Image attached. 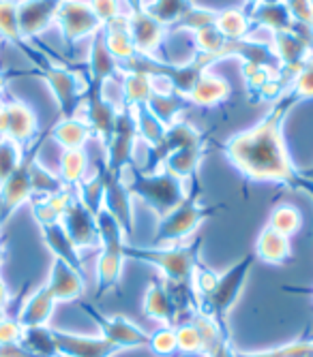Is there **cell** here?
Segmentation results:
<instances>
[{
  "instance_id": "cell-1",
  "label": "cell",
  "mask_w": 313,
  "mask_h": 357,
  "mask_svg": "<svg viewBox=\"0 0 313 357\" xmlns=\"http://www.w3.org/2000/svg\"><path fill=\"white\" fill-rule=\"evenodd\" d=\"M296 103L298 101L286 90L262 122L224 144V154L245 178L258 182L298 184V174L292 165L284 131H281L286 116Z\"/></svg>"
},
{
  "instance_id": "cell-2",
  "label": "cell",
  "mask_w": 313,
  "mask_h": 357,
  "mask_svg": "<svg viewBox=\"0 0 313 357\" xmlns=\"http://www.w3.org/2000/svg\"><path fill=\"white\" fill-rule=\"evenodd\" d=\"M122 182L131 192V197L142 199L156 214V218L166 216L170 210L180 206L191 192L189 182H182L163 169L148 174L129 165L122 172Z\"/></svg>"
},
{
  "instance_id": "cell-3",
  "label": "cell",
  "mask_w": 313,
  "mask_h": 357,
  "mask_svg": "<svg viewBox=\"0 0 313 357\" xmlns=\"http://www.w3.org/2000/svg\"><path fill=\"white\" fill-rule=\"evenodd\" d=\"M202 238L189 240L180 246H133L124 244V259H136V261H144L154 266L163 274V280L170 284H189L196 266L200 264V250H202Z\"/></svg>"
},
{
  "instance_id": "cell-4",
  "label": "cell",
  "mask_w": 313,
  "mask_h": 357,
  "mask_svg": "<svg viewBox=\"0 0 313 357\" xmlns=\"http://www.w3.org/2000/svg\"><path fill=\"white\" fill-rule=\"evenodd\" d=\"M214 212H217V208L202 206L200 204V192L196 195L191 190L189 197H187L180 206L170 210L166 216L156 218L154 236H152L154 246L163 248V246L187 244V242H189V238L202 227V222L208 220L210 216H214Z\"/></svg>"
},
{
  "instance_id": "cell-5",
  "label": "cell",
  "mask_w": 313,
  "mask_h": 357,
  "mask_svg": "<svg viewBox=\"0 0 313 357\" xmlns=\"http://www.w3.org/2000/svg\"><path fill=\"white\" fill-rule=\"evenodd\" d=\"M97 227H99V246L101 255L97 261V280H99V294H105L120 280L122 266H124V236L120 222L114 218V214L105 208L97 214Z\"/></svg>"
},
{
  "instance_id": "cell-6",
  "label": "cell",
  "mask_w": 313,
  "mask_h": 357,
  "mask_svg": "<svg viewBox=\"0 0 313 357\" xmlns=\"http://www.w3.org/2000/svg\"><path fill=\"white\" fill-rule=\"evenodd\" d=\"M256 259H258L256 252L247 255V257L240 259L238 264H234L228 272L219 274V280H217L214 289L210 291L208 296L198 300V308L221 321L232 310L236 300L240 298V291H242V287L247 282L249 272H252V268L256 264Z\"/></svg>"
},
{
  "instance_id": "cell-7",
  "label": "cell",
  "mask_w": 313,
  "mask_h": 357,
  "mask_svg": "<svg viewBox=\"0 0 313 357\" xmlns=\"http://www.w3.org/2000/svg\"><path fill=\"white\" fill-rule=\"evenodd\" d=\"M138 126H136V114L133 107H122L116 120L114 135L105 144V163L103 167L122 174L136 160V148H138Z\"/></svg>"
},
{
  "instance_id": "cell-8",
  "label": "cell",
  "mask_w": 313,
  "mask_h": 357,
  "mask_svg": "<svg viewBox=\"0 0 313 357\" xmlns=\"http://www.w3.org/2000/svg\"><path fill=\"white\" fill-rule=\"evenodd\" d=\"M56 22L67 43H75L84 37H95L103 28L88 0H62L56 13Z\"/></svg>"
},
{
  "instance_id": "cell-9",
  "label": "cell",
  "mask_w": 313,
  "mask_h": 357,
  "mask_svg": "<svg viewBox=\"0 0 313 357\" xmlns=\"http://www.w3.org/2000/svg\"><path fill=\"white\" fill-rule=\"evenodd\" d=\"M43 77L56 96L62 118L75 116V112L82 103V96L88 90V84L80 77V73L69 71L65 67H50V69H45Z\"/></svg>"
},
{
  "instance_id": "cell-10",
  "label": "cell",
  "mask_w": 313,
  "mask_h": 357,
  "mask_svg": "<svg viewBox=\"0 0 313 357\" xmlns=\"http://www.w3.org/2000/svg\"><path fill=\"white\" fill-rule=\"evenodd\" d=\"M127 26L138 56L156 60V52H161V45L168 39V26H163L159 20H154L146 9L129 13Z\"/></svg>"
},
{
  "instance_id": "cell-11",
  "label": "cell",
  "mask_w": 313,
  "mask_h": 357,
  "mask_svg": "<svg viewBox=\"0 0 313 357\" xmlns=\"http://www.w3.org/2000/svg\"><path fill=\"white\" fill-rule=\"evenodd\" d=\"M270 47L279 60L281 75L288 82H292V77L313 58V47L296 32H272Z\"/></svg>"
},
{
  "instance_id": "cell-12",
  "label": "cell",
  "mask_w": 313,
  "mask_h": 357,
  "mask_svg": "<svg viewBox=\"0 0 313 357\" xmlns=\"http://www.w3.org/2000/svg\"><path fill=\"white\" fill-rule=\"evenodd\" d=\"M103 182H105V204L103 208L114 214V218L120 222L122 231L127 238L133 236L136 218H133V197L122 182V174H114L105 167H101Z\"/></svg>"
},
{
  "instance_id": "cell-13",
  "label": "cell",
  "mask_w": 313,
  "mask_h": 357,
  "mask_svg": "<svg viewBox=\"0 0 313 357\" xmlns=\"http://www.w3.org/2000/svg\"><path fill=\"white\" fill-rule=\"evenodd\" d=\"M60 225L65 227L67 236L78 248H90L99 246V227H97V216L92 214L80 199L78 195L73 202L67 206L65 214L60 218Z\"/></svg>"
},
{
  "instance_id": "cell-14",
  "label": "cell",
  "mask_w": 313,
  "mask_h": 357,
  "mask_svg": "<svg viewBox=\"0 0 313 357\" xmlns=\"http://www.w3.org/2000/svg\"><path fill=\"white\" fill-rule=\"evenodd\" d=\"M97 319L99 328H101V336L112 340L118 349H133V347H148L150 342V334H146L144 330H140L133 321H129L127 317H103L97 312H90Z\"/></svg>"
},
{
  "instance_id": "cell-15",
  "label": "cell",
  "mask_w": 313,
  "mask_h": 357,
  "mask_svg": "<svg viewBox=\"0 0 313 357\" xmlns=\"http://www.w3.org/2000/svg\"><path fill=\"white\" fill-rule=\"evenodd\" d=\"M56 349L58 355L65 357H110L116 351H120L112 340L99 336H75V334H65V332H54Z\"/></svg>"
},
{
  "instance_id": "cell-16",
  "label": "cell",
  "mask_w": 313,
  "mask_h": 357,
  "mask_svg": "<svg viewBox=\"0 0 313 357\" xmlns=\"http://www.w3.org/2000/svg\"><path fill=\"white\" fill-rule=\"evenodd\" d=\"M62 0H26L17 7V22L22 37H35L43 32L58 13Z\"/></svg>"
},
{
  "instance_id": "cell-17",
  "label": "cell",
  "mask_w": 313,
  "mask_h": 357,
  "mask_svg": "<svg viewBox=\"0 0 313 357\" xmlns=\"http://www.w3.org/2000/svg\"><path fill=\"white\" fill-rule=\"evenodd\" d=\"M45 287L50 289V294L56 302H69V300H75L84 294V278H82L80 270L65 264L62 259L54 257L52 270H50V280Z\"/></svg>"
},
{
  "instance_id": "cell-18",
  "label": "cell",
  "mask_w": 313,
  "mask_h": 357,
  "mask_svg": "<svg viewBox=\"0 0 313 357\" xmlns=\"http://www.w3.org/2000/svg\"><path fill=\"white\" fill-rule=\"evenodd\" d=\"M144 312L148 319L161 323V326H174L178 323V310L170 287L166 280H152L144 294Z\"/></svg>"
},
{
  "instance_id": "cell-19",
  "label": "cell",
  "mask_w": 313,
  "mask_h": 357,
  "mask_svg": "<svg viewBox=\"0 0 313 357\" xmlns=\"http://www.w3.org/2000/svg\"><path fill=\"white\" fill-rule=\"evenodd\" d=\"M122 67L120 62L108 52L105 47V39H103V28L92 37L90 43V54H88V73H90V84L88 86H97L101 88V84L114 75H120Z\"/></svg>"
},
{
  "instance_id": "cell-20",
  "label": "cell",
  "mask_w": 313,
  "mask_h": 357,
  "mask_svg": "<svg viewBox=\"0 0 313 357\" xmlns=\"http://www.w3.org/2000/svg\"><path fill=\"white\" fill-rule=\"evenodd\" d=\"M28 163H22L3 184H0V214L7 216L22 204L30 202L33 197V186H30V176H28Z\"/></svg>"
},
{
  "instance_id": "cell-21",
  "label": "cell",
  "mask_w": 313,
  "mask_h": 357,
  "mask_svg": "<svg viewBox=\"0 0 313 357\" xmlns=\"http://www.w3.org/2000/svg\"><path fill=\"white\" fill-rule=\"evenodd\" d=\"M230 94H232L230 84L208 69L198 77L191 92L187 94V101L200 107H212V105H221L224 101H228Z\"/></svg>"
},
{
  "instance_id": "cell-22",
  "label": "cell",
  "mask_w": 313,
  "mask_h": 357,
  "mask_svg": "<svg viewBox=\"0 0 313 357\" xmlns=\"http://www.w3.org/2000/svg\"><path fill=\"white\" fill-rule=\"evenodd\" d=\"M204 144L187 146V148H180V150L172 152L166 158V163H163L161 169L168 172L170 176L182 180V182H189L196 176V172H198V167L202 163V158H204Z\"/></svg>"
},
{
  "instance_id": "cell-23",
  "label": "cell",
  "mask_w": 313,
  "mask_h": 357,
  "mask_svg": "<svg viewBox=\"0 0 313 357\" xmlns=\"http://www.w3.org/2000/svg\"><path fill=\"white\" fill-rule=\"evenodd\" d=\"M54 306H56V300L52 298L50 289H48V287L37 289L35 294L28 298V302L24 304V308H22L20 326H22L24 330H30V328H45V323L50 321V317H52V312H54Z\"/></svg>"
},
{
  "instance_id": "cell-24",
  "label": "cell",
  "mask_w": 313,
  "mask_h": 357,
  "mask_svg": "<svg viewBox=\"0 0 313 357\" xmlns=\"http://www.w3.org/2000/svg\"><path fill=\"white\" fill-rule=\"evenodd\" d=\"M247 15L252 20V24L266 28L270 32H294V28H296V22H294L292 13L288 11L284 0H279V3H272V5L256 7Z\"/></svg>"
},
{
  "instance_id": "cell-25",
  "label": "cell",
  "mask_w": 313,
  "mask_h": 357,
  "mask_svg": "<svg viewBox=\"0 0 313 357\" xmlns=\"http://www.w3.org/2000/svg\"><path fill=\"white\" fill-rule=\"evenodd\" d=\"M103 39H105V47L108 52L122 64L131 60L133 56H138L131 32L127 26V17H120L116 22H110L103 26Z\"/></svg>"
},
{
  "instance_id": "cell-26",
  "label": "cell",
  "mask_w": 313,
  "mask_h": 357,
  "mask_svg": "<svg viewBox=\"0 0 313 357\" xmlns=\"http://www.w3.org/2000/svg\"><path fill=\"white\" fill-rule=\"evenodd\" d=\"M41 234H43V240L48 244V248L54 252L56 259H62L65 264H69V266H73L75 270L82 272L80 248L71 242V238L65 231V227H62L60 222L48 225V227H41Z\"/></svg>"
},
{
  "instance_id": "cell-27",
  "label": "cell",
  "mask_w": 313,
  "mask_h": 357,
  "mask_svg": "<svg viewBox=\"0 0 313 357\" xmlns=\"http://www.w3.org/2000/svg\"><path fill=\"white\" fill-rule=\"evenodd\" d=\"M52 137L56 144L62 146V150H84L88 139L92 137V128L78 116L62 118L54 126Z\"/></svg>"
},
{
  "instance_id": "cell-28",
  "label": "cell",
  "mask_w": 313,
  "mask_h": 357,
  "mask_svg": "<svg viewBox=\"0 0 313 357\" xmlns=\"http://www.w3.org/2000/svg\"><path fill=\"white\" fill-rule=\"evenodd\" d=\"M7 107V133L5 137H11L13 142L22 144L33 139V135L37 133V118L28 105L15 101L5 105Z\"/></svg>"
},
{
  "instance_id": "cell-29",
  "label": "cell",
  "mask_w": 313,
  "mask_h": 357,
  "mask_svg": "<svg viewBox=\"0 0 313 357\" xmlns=\"http://www.w3.org/2000/svg\"><path fill=\"white\" fill-rule=\"evenodd\" d=\"M290 238L281 236L277 231H272L270 227L258 236V242H256V257L262 259L266 264H286L288 257H290Z\"/></svg>"
},
{
  "instance_id": "cell-30",
  "label": "cell",
  "mask_w": 313,
  "mask_h": 357,
  "mask_svg": "<svg viewBox=\"0 0 313 357\" xmlns=\"http://www.w3.org/2000/svg\"><path fill=\"white\" fill-rule=\"evenodd\" d=\"M124 107L146 105L152 96V77L146 71H122Z\"/></svg>"
},
{
  "instance_id": "cell-31",
  "label": "cell",
  "mask_w": 313,
  "mask_h": 357,
  "mask_svg": "<svg viewBox=\"0 0 313 357\" xmlns=\"http://www.w3.org/2000/svg\"><path fill=\"white\" fill-rule=\"evenodd\" d=\"M252 20L249 15L240 9H224L217 11V20H214V28L221 32V35L228 41H245L249 35H252Z\"/></svg>"
},
{
  "instance_id": "cell-32",
  "label": "cell",
  "mask_w": 313,
  "mask_h": 357,
  "mask_svg": "<svg viewBox=\"0 0 313 357\" xmlns=\"http://www.w3.org/2000/svg\"><path fill=\"white\" fill-rule=\"evenodd\" d=\"M191 103L184 99V96L172 92V94H159V92H152L150 101L146 103V107L159 118V122L168 128L170 124H174L178 120V114H182Z\"/></svg>"
},
{
  "instance_id": "cell-33",
  "label": "cell",
  "mask_w": 313,
  "mask_h": 357,
  "mask_svg": "<svg viewBox=\"0 0 313 357\" xmlns=\"http://www.w3.org/2000/svg\"><path fill=\"white\" fill-rule=\"evenodd\" d=\"M60 180L67 186L75 188L78 184H82L86 180V169H88V156L84 150H62L60 154Z\"/></svg>"
},
{
  "instance_id": "cell-34",
  "label": "cell",
  "mask_w": 313,
  "mask_h": 357,
  "mask_svg": "<svg viewBox=\"0 0 313 357\" xmlns=\"http://www.w3.org/2000/svg\"><path fill=\"white\" fill-rule=\"evenodd\" d=\"M194 35V47L196 54H206V56H214V58H228L230 56V41L219 32L214 26H206L200 28Z\"/></svg>"
},
{
  "instance_id": "cell-35",
  "label": "cell",
  "mask_w": 313,
  "mask_h": 357,
  "mask_svg": "<svg viewBox=\"0 0 313 357\" xmlns=\"http://www.w3.org/2000/svg\"><path fill=\"white\" fill-rule=\"evenodd\" d=\"M75 195H78V199L92 212V214H99V210L103 208L105 204V182H103V174L101 169L95 174V176H90L86 178L82 184L75 186Z\"/></svg>"
},
{
  "instance_id": "cell-36",
  "label": "cell",
  "mask_w": 313,
  "mask_h": 357,
  "mask_svg": "<svg viewBox=\"0 0 313 357\" xmlns=\"http://www.w3.org/2000/svg\"><path fill=\"white\" fill-rule=\"evenodd\" d=\"M133 114H136V126H138V139L144 146L159 144L166 133V126L159 122V118H156L146 105L133 107Z\"/></svg>"
},
{
  "instance_id": "cell-37",
  "label": "cell",
  "mask_w": 313,
  "mask_h": 357,
  "mask_svg": "<svg viewBox=\"0 0 313 357\" xmlns=\"http://www.w3.org/2000/svg\"><path fill=\"white\" fill-rule=\"evenodd\" d=\"M28 176H30V186H33V192H39L41 197H50V195H56L60 190L69 188L65 182L60 180V176L52 174L41 163H37V160H30Z\"/></svg>"
},
{
  "instance_id": "cell-38",
  "label": "cell",
  "mask_w": 313,
  "mask_h": 357,
  "mask_svg": "<svg viewBox=\"0 0 313 357\" xmlns=\"http://www.w3.org/2000/svg\"><path fill=\"white\" fill-rule=\"evenodd\" d=\"M194 7L191 0H150L144 7L154 20H159L163 26H174L187 11Z\"/></svg>"
},
{
  "instance_id": "cell-39",
  "label": "cell",
  "mask_w": 313,
  "mask_h": 357,
  "mask_svg": "<svg viewBox=\"0 0 313 357\" xmlns=\"http://www.w3.org/2000/svg\"><path fill=\"white\" fill-rule=\"evenodd\" d=\"M300 225H303V216H300L298 208L288 206V204L277 206L270 212V216H268V227H270V229L281 234V236H286V238L294 236L300 229Z\"/></svg>"
},
{
  "instance_id": "cell-40",
  "label": "cell",
  "mask_w": 313,
  "mask_h": 357,
  "mask_svg": "<svg viewBox=\"0 0 313 357\" xmlns=\"http://www.w3.org/2000/svg\"><path fill=\"white\" fill-rule=\"evenodd\" d=\"M214 20H217V11L212 9H204V7H191L187 11L174 26H170L168 30H187V32H196L200 28H206V26H214Z\"/></svg>"
},
{
  "instance_id": "cell-41",
  "label": "cell",
  "mask_w": 313,
  "mask_h": 357,
  "mask_svg": "<svg viewBox=\"0 0 313 357\" xmlns=\"http://www.w3.org/2000/svg\"><path fill=\"white\" fill-rule=\"evenodd\" d=\"M22 165V146L11 137H0V184Z\"/></svg>"
},
{
  "instance_id": "cell-42",
  "label": "cell",
  "mask_w": 313,
  "mask_h": 357,
  "mask_svg": "<svg viewBox=\"0 0 313 357\" xmlns=\"http://www.w3.org/2000/svg\"><path fill=\"white\" fill-rule=\"evenodd\" d=\"M176 344H178V351H182V353L204 355V340H202L198 328L194 326L191 321L178 323V326H176Z\"/></svg>"
},
{
  "instance_id": "cell-43",
  "label": "cell",
  "mask_w": 313,
  "mask_h": 357,
  "mask_svg": "<svg viewBox=\"0 0 313 357\" xmlns=\"http://www.w3.org/2000/svg\"><path fill=\"white\" fill-rule=\"evenodd\" d=\"M17 7L15 0H0V35L9 41H17L22 37L20 22H17Z\"/></svg>"
},
{
  "instance_id": "cell-44",
  "label": "cell",
  "mask_w": 313,
  "mask_h": 357,
  "mask_svg": "<svg viewBox=\"0 0 313 357\" xmlns=\"http://www.w3.org/2000/svg\"><path fill=\"white\" fill-rule=\"evenodd\" d=\"M88 3H90L92 11H95V15L99 17V22L103 26L129 15V9H127V5L122 3V0H88Z\"/></svg>"
},
{
  "instance_id": "cell-45",
  "label": "cell",
  "mask_w": 313,
  "mask_h": 357,
  "mask_svg": "<svg viewBox=\"0 0 313 357\" xmlns=\"http://www.w3.org/2000/svg\"><path fill=\"white\" fill-rule=\"evenodd\" d=\"M148 347L161 357H170L178 351L176 344V328L174 326H161L154 334H150V342Z\"/></svg>"
},
{
  "instance_id": "cell-46",
  "label": "cell",
  "mask_w": 313,
  "mask_h": 357,
  "mask_svg": "<svg viewBox=\"0 0 313 357\" xmlns=\"http://www.w3.org/2000/svg\"><path fill=\"white\" fill-rule=\"evenodd\" d=\"M288 92L294 96L296 101L311 99V96H313V58L292 77V82L288 86Z\"/></svg>"
},
{
  "instance_id": "cell-47",
  "label": "cell",
  "mask_w": 313,
  "mask_h": 357,
  "mask_svg": "<svg viewBox=\"0 0 313 357\" xmlns=\"http://www.w3.org/2000/svg\"><path fill=\"white\" fill-rule=\"evenodd\" d=\"M294 22L313 30V0H284Z\"/></svg>"
},
{
  "instance_id": "cell-48",
  "label": "cell",
  "mask_w": 313,
  "mask_h": 357,
  "mask_svg": "<svg viewBox=\"0 0 313 357\" xmlns=\"http://www.w3.org/2000/svg\"><path fill=\"white\" fill-rule=\"evenodd\" d=\"M22 334H24V328L20 326V323L3 321V323H0V347L17 342L22 338Z\"/></svg>"
},
{
  "instance_id": "cell-49",
  "label": "cell",
  "mask_w": 313,
  "mask_h": 357,
  "mask_svg": "<svg viewBox=\"0 0 313 357\" xmlns=\"http://www.w3.org/2000/svg\"><path fill=\"white\" fill-rule=\"evenodd\" d=\"M206 357H238V353L232 349V344H230V340H226L224 344H219L214 351H210Z\"/></svg>"
},
{
  "instance_id": "cell-50",
  "label": "cell",
  "mask_w": 313,
  "mask_h": 357,
  "mask_svg": "<svg viewBox=\"0 0 313 357\" xmlns=\"http://www.w3.org/2000/svg\"><path fill=\"white\" fill-rule=\"evenodd\" d=\"M272 3H279V0H245V7H247V11H245V13H249V11L256 9V7H262V5H272Z\"/></svg>"
},
{
  "instance_id": "cell-51",
  "label": "cell",
  "mask_w": 313,
  "mask_h": 357,
  "mask_svg": "<svg viewBox=\"0 0 313 357\" xmlns=\"http://www.w3.org/2000/svg\"><path fill=\"white\" fill-rule=\"evenodd\" d=\"M122 3L127 5L129 13H133V11H142V9H144V0H122Z\"/></svg>"
},
{
  "instance_id": "cell-52",
  "label": "cell",
  "mask_w": 313,
  "mask_h": 357,
  "mask_svg": "<svg viewBox=\"0 0 313 357\" xmlns=\"http://www.w3.org/2000/svg\"><path fill=\"white\" fill-rule=\"evenodd\" d=\"M7 300H9V291H7V287H5L3 278H0V306H3Z\"/></svg>"
},
{
  "instance_id": "cell-53",
  "label": "cell",
  "mask_w": 313,
  "mask_h": 357,
  "mask_svg": "<svg viewBox=\"0 0 313 357\" xmlns=\"http://www.w3.org/2000/svg\"><path fill=\"white\" fill-rule=\"evenodd\" d=\"M5 321V310H3V306H0V323Z\"/></svg>"
},
{
  "instance_id": "cell-54",
  "label": "cell",
  "mask_w": 313,
  "mask_h": 357,
  "mask_svg": "<svg viewBox=\"0 0 313 357\" xmlns=\"http://www.w3.org/2000/svg\"><path fill=\"white\" fill-rule=\"evenodd\" d=\"M305 176H307V178H311V180H313V167H311V169H307V174H305Z\"/></svg>"
},
{
  "instance_id": "cell-55",
  "label": "cell",
  "mask_w": 313,
  "mask_h": 357,
  "mask_svg": "<svg viewBox=\"0 0 313 357\" xmlns=\"http://www.w3.org/2000/svg\"><path fill=\"white\" fill-rule=\"evenodd\" d=\"M0 90H3V79H0Z\"/></svg>"
},
{
  "instance_id": "cell-56",
  "label": "cell",
  "mask_w": 313,
  "mask_h": 357,
  "mask_svg": "<svg viewBox=\"0 0 313 357\" xmlns=\"http://www.w3.org/2000/svg\"><path fill=\"white\" fill-rule=\"evenodd\" d=\"M0 261H3V252H0Z\"/></svg>"
},
{
  "instance_id": "cell-57",
  "label": "cell",
  "mask_w": 313,
  "mask_h": 357,
  "mask_svg": "<svg viewBox=\"0 0 313 357\" xmlns=\"http://www.w3.org/2000/svg\"><path fill=\"white\" fill-rule=\"evenodd\" d=\"M58 357H65V355H58Z\"/></svg>"
}]
</instances>
